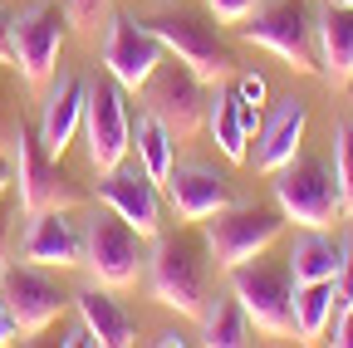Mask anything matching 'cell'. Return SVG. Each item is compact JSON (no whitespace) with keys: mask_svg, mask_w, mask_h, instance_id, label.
Listing matches in <instances>:
<instances>
[{"mask_svg":"<svg viewBox=\"0 0 353 348\" xmlns=\"http://www.w3.org/2000/svg\"><path fill=\"white\" fill-rule=\"evenodd\" d=\"M304 127H309V108H304V99H280L270 113H265L260 133L250 138L255 152H245V162H250L255 172H270V177H275V172L299 152Z\"/></svg>","mask_w":353,"mask_h":348,"instance_id":"cell-17","label":"cell"},{"mask_svg":"<svg viewBox=\"0 0 353 348\" xmlns=\"http://www.w3.org/2000/svg\"><path fill=\"white\" fill-rule=\"evenodd\" d=\"M10 187H15V162L10 152H0V196H10Z\"/></svg>","mask_w":353,"mask_h":348,"instance_id":"cell-35","label":"cell"},{"mask_svg":"<svg viewBox=\"0 0 353 348\" xmlns=\"http://www.w3.org/2000/svg\"><path fill=\"white\" fill-rule=\"evenodd\" d=\"M64 15H69V25H79V30H94V25L108 20V0H64Z\"/></svg>","mask_w":353,"mask_h":348,"instance_id":"cell-27","label":"cell"},{"mask_svg":"<svg viewBox=\"0 0 353 348\" xmlns=\"http://www.w3.org/2000/svg\"><path fill=\"white\" fill-rule=\"evenodd\" d=\"M138 94H143L148 113H157V118L172 127V138H192L196 127L206 123L211 83H206V79H196L182 59H172V54L152 69V79L143 83Z\"/></svg>","mask_w":353,"mask_h":348,"instance_id":"cell-11","label":"cell"},{"mask_svg":"<svg viewBox=\"0 0 353 348\" xmlns=\"http://www.w3.org/2000/svg\"><path fill=\"white\" fill-rule=\"evenodd\" d=\"M79 265L88 270L94 285H108V289H132L138 275L148 270V255H143V236L132 231L118 211H99L94 221L83 226V260Z\"/></svg>","mask_w":353,"mask_h":348,"instance_id":"cell-7","label":"cell"},{"mask_svg":"<svg viewBox=\"0 0 353 348\" xmlns=\"http://www.w3.org/2000/svg\"><path fill=\"white\" fill-rule=\"evenodd\" d=\"M99 201L108 211H118L143 240L162 236V187L138 167V157H132V162L123 157L118 167L99 172Z\"/></svg>","mask_w":353,"mask_h":348,"instance_id":"cell-14","label":"cell"},{"mask_svg":"<svg viewBox=\"0 0 353 348\" xmlns=\"http://www.w3.org/2000/svg\"><path fill=\"white\" fill-rule=\"evenodd\" d=\"M74 309H79V319L88 324V334H94L99 348H128V343H138V329H132L128 309L113 299L108 285L79 289V294H74Z\"/></svg>","mask_w":353,"mask_h":348,"instance_id":"cell-20","label":"cell"},{"mask_svg":"<svg viewBox=\"0 0 353 348\" xmlns=\"http://www.w3.org/2000/svg\"><path fill=\"white\" fill-rule=\"evenodd\" d=\"M83 147L94 172L118 167L132 152V108H128V89L103 74L88 83V103H83Z\"/></svg>","mask_w":353,"mask_h":348,"instance_id":"cell-10","label":"cell"},{"mask_svg":"<svg viewBox=\"0 0 353 348\" xmlns=\"http://www.w3.org/2000/svg\"><path fill=\"white\" fill-rule=\"evenodd\" d=\"M334 309H339L334 280L294 285V334H299V343H319L329 334V324H334Z\"/></svg>","mask_w":353,"mask_h":348,"instance_id":"cell-24","label":"cell"},{"mask_svg":"<svg viewBox=\"0 0 353 348\" xmlns=\"http://www.w3.org/2000/svg\"><path fill=\"white\" fill-rule=\"evenodd\" d=\"M148 285L162 309L182 314V319H201L211 304V250L206 236L176 231V236H152L148 250Z\"/></svg>","mask_w":353,"mask_h":348,"instance_id":"cell-1","label":"cell"},{"mask_svg":"<svg viewBox=\"0 0 353 348\" xmlns=\"http://www.w3.org/2000/svg\"><path fill=\"white\" fill-rule=\"evenodd\" d=\"M329 343H339V348H353V304H343V309L334 314V324H329V334H324Z\"/></svg>","mask_w":353,"mask_h":348,"instance_id":"cell-31","label":"cell"},{"mask_svg":"<svg viewBox=\"0 0 353 348\" xmlns=\"http://www.w3.org/2000/svg\"><path fill=\"white\" fill-rule=\"evenodd\" d=\"M245 45H260L280 54L299 74H319V45H314V15L304 0H260V6L236 25Z\"/></svg>","mask_w":353,"mask_h":348,"instance_id":"cell-6","label":"cell"},{"mask_svg":"<svg viewBox=\"0 0 353 348\" xmlns=\"http://www.w3.org/2000/svg\"><path fill=\"white\" fill-rule=\"evenodd\" d=\"M314 45H319V74L339 89L353 83V6L329 0L314 15Z\"/></svg>","mask_w":353,"mask_h":348,"instance_id":"cell-19","label":"cell"},{"mask_svg":"<svg viewBox=\"0 0 353 348\" xmlns=\"http://www.w3.org/2000/svg\"><path fill=\"white\" fill-rule=\"evenodd\" d=\"M10 162H15V196H20V211H44V206H74L79 201V187L59 172V157L44 152L39 133L30 123H10Z\"/></svg>","mask_w":353,"mask_h":348,"instance_id":"cell-8","label":"cell"},{"mask_svg":"<svg viewBox=\"0 0 353 348\" xmlns=\"http://www.w3.org/2000/svg\"><path fill=\"white\" fill-rule=\"evenodd\" d=\"M6 143H10V123H6V108H0V152H6Z\"/></svg>","mask_w":353,"mask_h":348,"instance_id":"cell-38","label":"cell"},{"mask_svg":"<svg viewBox=\"0 0 353 348\" xmlns=\"http://www.w3.org/2000/svg\"><path fill=\"white\" fill-rule=\"evenodd\" d=\"M348 94H353V83H348Z\"/></svg>","mask_w":353,"mask_h":348,"instance_id":"cell-40","label":"cell"},{"mask_svg":"<svg viewBox=\"0 0 353 348\" xmlns=\"http://www.w3.org/2000/svg\"><path fill=\"white\" fill-rule=\"evenodd\" d=\"M74 294H64L50 275H44V265H30V260H20V265H0V304L10 309L15 329L25 338L44 334L59 314H64V304Z\"/></svg>","mask_w":353,"mask_h":348,"instance_id":"cell-13","label":"cell"},{"mask_svg":"<svg viewBox=\"0 0 353 348\" xmlns=\"http://www.w3.org/2000/svg\"><path fill=\"white\" fill-rule=\"evenodd\" d=\"M143 25L162 39V50L172 59H182L196 79L206 83H221V79H231L236 74V54L226 50V39H221L216 30V15L201 6H157L143 15Z\"/></svg>","mask_w":353,"mask_h":348,"instance_id":"cell-2","label":"cell"},{"mask_svg":"<svg viewBox=\"0 0 353 348\" xmlns=\"http://www.w3.org/2000/svg\"><path fill=\"white\" fill-rule=\"evenodd\" d=\"M15 338H20V329H15L10 309H6V304H0V348H6V343H15Z\"/></svg>","mask_w":353,"mask_h":348,"instance_id":"cell-36","label":"cell"},{"mask_svg":"<svg viewBox=\"0 0 353 348\" xmlns=\"http://www.w3.org/2000/svg\"><path fill=\"white\" fill-rule=\"evenodd\" d=\"M290 275L294 285H309V280H339V265H343V240L329 236V231H304L294 245H290Z\"/></svg>","mask_w":353,"mask_h":348,"instance_id":"cell-23","label":"cell"},{"mask_svg":"<svg viewBox=\"0 0 353 348\" xmlns=\"http://www.w3.org/2000/svg\"><path fill=\"white\" fill-rule=\"evenodd\" d=\"M59 343H64V348H83V343H94V334H88V324L79 319V324H69V334H64Z\"/></svg>","mask_w":353,"mask_h":348,"instance_id":"cell-33","label":"cell"},{"mask_svg":"<svg viewBox=\"0 0 353 348\" xmlns=\"http://www.w3.org/2000/svg\"><path fill=\"white\" fill-rule=\"evenodd\" d=\"M196 324H201V338L196 343H206V348H245V343H255V324L245 319V309L236 304V294L206 304V314Z\"/></svg>","mask_w":353,"mask_h":348,"instance_id":"cell-25","label":"cell"},{"mask_svg":"<svg viewBox=\"0 0 353 348\" xmlns=\"http://www.w3.org/2000/svg\"><path fill=\"white\" fill-rule=\"evenodd\" d=\"M83 103H88V83L79 74H59L50 83V99H44V113H39V143L44 152L64 157L74 133L83 127Z\"/></svg>","mask_w":353,"mask_h":348,"instance_id":"cell-18","label":"cell"},{"mask_svg":"<svg viewBox=\"0 0 353 348\" xmlns=\"http://www.w3.org/2000/svg\"><path fill=\"white\" fill-rule=\"evenodd\" d=\"M343 6H353V0H343Z\"/></svg>","mask_w":353,"mask_h":348,"instance_id":"cell-39","label":"cell"},{"mask_svg":"<svg viewBox=\"0 0 353 348\" xmlns=\"http://www.w3.org/2000/svg\"><path fill=\"white\" fill-rule=\"evenodd\" d=\"M231 275V294L245 309V319L255 324V334L265 338H290L294 334V275L290 260H245V265L226 270Z\"/></svg>","mask_w":353,"mask_h":348,"instance_id":"cell-3","label":"cell"},{"mask_svg":"<svg viewBox=\"0 0 353 348\" xmlns=\"http://www.w3.org/2000/svg\"><path fill=\"white\" fill-rule=\"evenodd\" d=\"M10 221H15V206H6V196H0V265H6V250H10Z\"/></svg>","mask_w":353,"mask_h":348,"instance_id":"cell-32","label":"cell"},{"mask_svg":"<svg viewBox=\"0 0 353 348\" xmlns=\"http://www.w3.org/2000/svg\"><path fill=\"white\" fill-rule=\"evenodd\" d=\"M167 201L187 226H201L206 216L226 211L236 201V192H231V177L216 172L211 162H176L167 177Z\"/></svg>","mask_w":353,"mask_h":348,"instance_id":"cell-15","label":"cell"},{"mask_svg":"<svg viewBox=\"0 0 353 348\" xmlns=\"http://www.w3.org/2000/svg\"><path fill=\"white\" fill-rule=\"evenodd\" d=\"M132 152H138V167L148 172V177L157 187H167L172 167H176V138H172V127L157 113H148V108L132 118Z\"/></svg>","mask_w":353,"mask_h":348,"instance_id":"cell-22","label":"cell"},{"mask_svg":"<svg viewBox=\"0 0 353 348\" xmlns=\"http://www.w3.org/2000/svg\"><path fill=\"white\" fill-rule=\"evenodd\" d=\"M334 177H339L343 216H353V118H343L334 127Z\"/></svg>","mask_w":353,"mask_h":348,"instance_id":"cell-26","label":"cell"},{"mask_svg":"<svg viewBox=\"0 0 353 348\" xmlns=\"http://www.w3.org/2000/svg\"><path fill=\"white\" fill-rule=\"evenodd\" d=\"M0 64H10V15L0 6Z\"/></svg>","mask_w":353,"mask_h":348,"instance_id":"cell-37","label":"cell"},{"mask_svg":"<svg viewBox=\"0 0 353 348\" xmlns=\"http://www.w3.org/2000/svg\"><path fill=\"white\" fill-rule=\"evenodd\" d=\"M206 250H211V265L216 270H236L245 260L265 255L280 236H285V211L280 206H260V201H231L226 211H216L201 221Z\"/></svg>","mask_w":353,"mask_h":348,"instance_id":"cell-5","label":"cell"},{"mask_svg":"<svg viewBox=\"0 0 353 348\" xmlns=\"http://www.w3.org/2000/svg\"><path fill=\"white\" fill-rule=\"evenodd\" d=\"M20 260L44 265V270H74L83 260V231L69 221L64 206L30 211V226H25V240H20Z\"/></svg>","mask_w":353,"mask_h":348,"instance_id":"cell-16","label":"cell"},{"mask_svg":"<svg viewBox=\"0 0 353 348\" xmlns=\"http://www.w3.org/2000/svg\"><path fill=\"white\" fill-rule=\"evenodd\" d=\"M206 133L216 143L221 157H231V162H245L250 152V138H245V127H241V99L226 79L211 83V103H206Z\"/></svg>","mask_w":353,"mask_h":348,"instance_id":"cell-21","label":"cell"},{"mask_svg":"<svg viewBox=\"0 0 353 348\" xmlns=\"http://www.w3.org/2000/svg\"><path fill=\"white\" fill-rule=\"evenodd\" d=\"M152 343H157V348H187V343H196V338H187L182 329H162Z\"/></svg>","mask_w":353,"mask_h":348,"instance_id":"cell-34","label":"cell"},{"mask_svg":"<svg viewBox=\"0 0 353 348\" xmlns=\"http://www.w3.org/2000/svg\"><path fill=\"white\" fill-rule=\"evenodd\" d=\"M236 99L245 103V108H265V94H270V83H265V74H255V69H245V74H236Z\"/></svg>","mask_w":353,"mask_h":348,"instance_id":"cell-28","label":"cell"},{"mask_svg":"<svg viewBox=\"0 0 353 348\" xmlns=\"http://www.w3.org/2000/svg\"><path fill=\"white\" fill-rule=\"evenodd\" d=\"M334 289H339V309H343V304H353V236L343 240V265H339Z\"/></svg>","mask_w":353,"mask_h":348,"instance_id":"cell-30","label":"cell"},{"mask_svg":"<svg viewBox=\"0 0 353 348\" xmlns=\"http://www.w3.org/2000/svg\"><path fill=\"white\" fill-rule=\"evenodd\" d=\"M69 34V15L54 0H34L10 15V64L20 69L25 83H44L59 69V50Z\"/></svg>","mask_w":353,"mask_h":348,"instance_id":"cell-9","label":"cell"},{"mask_svg":"<svg viewBox=\"0 0 353 348\" xmlns=\"http://www.w3.org/2000/svg\"><path fill=\"white\" fill-rule=\"evenodd\" d=\"M275 206L285 211V221H294L299 231H329L343 221V196H339V177L329 172V162L294 152L280 172H275Z\"/></svg>","mask_w":353,"mask_h":348,"instance_id":"cell-4","label":"cell"},{"mask_svg":"<svg viewBox=\"0 0 353 348\" xmlns=\"http://www.w3.org/2000/svg\"><path fill=\"white\" fill-rule=\"evenodd\" d=\"M201 6H206V10H211L221 25H241V20H245V15L260 6V0H201Z\"/></svg>","mask_w":353,"mask_h":348,"instance_id":"cell-29","label":"cell"},{"mask_svg":"<svg viewBox=\"0 0 353 348\" xmlns=\"http://www.w3.org/2000/svg\"><path fill=\"white\" fill-rule=\"evenodd\" d=\"M99 54H103V74H113L128 94H138L143 83L152 79V69L167 59L162 39L143 25V15H123V10L103 20V45H99Z\"/></svg>","mask_w":353,"mask_h":348,"instance_id":"cell-12","label":"cell"}]
</instances>
